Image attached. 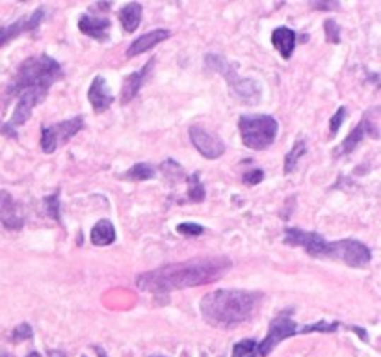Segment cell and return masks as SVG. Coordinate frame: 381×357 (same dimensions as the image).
<instances>
[{
	"label": "cell",
	"instance_id": "obj_1",
	"mask_svg": "<svg viewBox=\"0 0 381 357\" xmlns=\"http://www.w3.org/2000/svg\"><path fill=\"white\" fill-rule=\"evenodd\" d=\"M229 268H231V261L225 257L192 259V261L166 264L151 272L140 274L136 277V285L140 291L168 294V292L201 287V285L218 281L225 276Z\"/></svg>",
	"mask_w": 381,
	"mask_h": 357
},
{
	"label": "cell",
	"instance_id": "obj_2",
	"mask_svg": "<svg viewBox=\"0 0 381 357\" xmlns=\"http://www.w3.org/2000/svg\"><path fill=\"white\" fill-rule=\"evenodd\" d=\"M261 294L251 291H214L201 300V317L214 327H235L250 320Z\"/></svg>",
	"mask_w": 381,
	"mask_h": 357
},
{
	"label": "cell",
	"instance_id": "obj_3",
	"mask_svg": "<svg viewBox=\"0 0 381 357\" xmlns=\"http://www.w3.org/2000/svg\"><path fill=\"white\" fill-rule=\"evenodd\" d=\"M64 76L61 66L54 58L47 54L30 56L26 58L17 69L13 81L8 86V97H19L28 90L40 91V93H49V88L54 82H58Z\"/></svg>",
	"mask_w": 381,
	"mask_h": 357
},
{
	"label": "cell",
	"instance_id": "obj_4",
	"mask_svg": "<svg viewBox=\"0 0 381 357\" xmlns=\"http://www.w3.org/2000/svg\"><path fill=\"white\" fill-rule=\"evenodd\" d=\"M238 129H240L242 144L253 151L268 149L276 141L277 132H279L276 117L266 116V114L242 116L238 121Z\"/></svg>",
	"mask_w": 381,
	"mask_h": 357
},
{
	"label": "cell",
	"instance_id": "obj_5",
	"mask_svg": "<svg viewBox=\"0 0 381 357\" xmlns=\"http://www.w3.org/2000/svg\"><path fill=\"white\" fill-rule=\"evenodd\" d=\"M206 66L211 67L212 71H218L220 75H223V78L229 82L231 93H235L238 101L246 103V105H257L261 101L262 86L257 81H253V78H240L236 75L235 66L229 64L223 56L209 54L206 56Z\"/></svg>",
	"mask_w": 381,
	"mask_h": 357
},
{
	"label": "cell",
	"instance_id": "obj_6",
	"mask_svg": "<svg viewBox=\"0 0 381 357\" xmlns=\"http://www.w3.org/2000/svg\"><path fill=\"white\" fill-rule=\"evenodd\" d=\"M322 259H335V261H342L351 268H365L370 264L372 253L363 242L344 238V240L339 242H327L324 253H322Z\"/></svg>",
	"mask_w": 381,
	"mask_h": 357
},
{
	"label": "cell",
	"instance_id": "obj_7",
	"mask_svg": "<svg viewBox=\"0 0 381 357\" xmlns=\"http://www.w3.org/2000/svg\"><path fill=\"white\" fill-rule=\"evenodd\" d=\"M82 129H84V117L81 116L60 121L56 125L43 127L41 129V149L43 153H54L58 147L67 144Z\"/></svg>",
	"mask_w": 381,
	"mask_h": 357
},
{
	"label": "cell",
	"instance_id": "obj_8",
	"mask_svg": "<svg viewBox=\"0 0 381 357\" xmlns=\"http://www.w3.org/2000/svg\"><path fill=\"white\" fill-rule=\"evenodd\" d=\"M377 114H380V108H370L368 112H365V116H363L361 123L353 129V131L344 138L341 146L336 147L333 156L335 158H341L344 155H350L353 149H356L363 140H365L366 134H370V138H380V129H377Z\"/></svg>",
	"mask_w": 381,
	"mask_h": 357
},
{
	"label": "cell",
	"instance_id": "obj_9",
	"mask_svg": "<svg viewBox=\"0 0 381 357\" xmlns=\"http://www.w3.org/2000/svg\"><path fill=\"white\" fill-rule=\"evenodd\" d=\"M298 332H300V326L288 317V312H283V315H279V317L271 320L268 335L264 337V341L257 344V353L261 357L270 356L271 350H274L277 344H281L285 339H291L294 337V335H298Z\"/></svg>",
	"mask_w": 381,
	"mask_h": 357
},
{
	"label": "cell",
	"instance_id": "obj_10",
	"mask_svg": "<svg viewBox=\"0 0 381 357\" xmlns=\"http://www.w3.org/2000/svg\"><path fill=\"white\" fill-rule=\"evenodd\" d=\"M285 244L286 246H298L305 250L307 255L316 257V259H322V253H324V247H326V238L318 235V233L312 231H301L296 227H286L285 229Z\"/></svg>",
	"mask_w": 381,
	"mask_h": 357
},
{
	"label": "cell",
	"instance_id": "obj_11",
	"mask_svg": "<svg viewBox=\"0 0 381 357\" xmlns=\"http://www.w3.org/2000/svg\"><path fill=\"white\" fill-rule=\"evenodd\" d=\"M190 140L197 151L205 156V158H209V160H216V158H220V156L225 153V144H223V140L199 125L190 127Z\"/></svg>",
	"mask_w": 381,
	"mask_h": 357
},
{
	"label": "cell",
	"instance_id": "obj_12",
	"mask_svg": "<svg viewBox=\"0 0 381 357\" xmlns=\"http://www.w3.org/2000/svg\"><path fill=\"white\" fill-rule=\"evenodd\" d=\"M45 19V10L43 8H37V10L28 17H20L19 21L11 23L8 26H2L0 28V49L4 45H8L10 41H13L16 37H19L20 34H26V32H35L40 28V25Z\"/></svg>",
	"mask_w": 381,
	"mask_h": 357
},
{
	"label": "cell",
	"instance_id": "obj_13",
	"mask_svg": "<svg viewBox=\"0 0 381 357\" xmlns=\"http://www.w3.org/2000/svg\"><path fill=\"white\" fill-rule=\"evenodd\" d=\"M0 223L10 231H19L25 226V216L19 205L6 190H0Z\"/></svg>",
	"mask_w": 381,
	"mask_h": 357
},
{
	"label": "cell",
	"instance_id": "obj_14",
	"mask_svg": "<svg viewBox=\"0 0 381 357\" xmlns=\"http://www.w3.org/2000/svg\"><path fill=\"white\" fill-rule=\"evenodd\" d=\"M88 101H90L91 108L95 114H102L110 108L114 103V95L110 93V88L106 84L105 76H95L88 91Z\"/></svg>",
	"mask_w": 381,
	"mask_h": 357
},
{
	"label": "cell",
	"instance_id": "obj_15",
	"mask_svg": "<svg viewBox=\"0 0 381 357\" xmlns=\"http://www.w3.org/2000/svg\"><path fill=\"white\" fill-rule=\"evenodd\" d=\"M155 60L156 58H151L140 71H136V73L127 76L125 82H123V88H121V103H123V105H129V103L138 95V91L141 90V84L146 82V78L149 76L153 67H155Z\"/></svg>",
	"mask_w": 381,
	"mask_h": 357
},
{
	"label": "cell",
	"instance_id": "obj_16",
	"mask_svg": "<svg viewBox=\"0 0 381 357\" xmlns=\"http://www.w3.org/2000/svg\"><path fill=\"white\" fill-rule=\"evenodd\" d=\"M170 35L171 32L166 30V28H156V30H151L147 32V34L140 35V37L132 41L129 49H127V58H134V56L141 54V52L151 51L155 45H158L162 41H166Z\"/></svg>",
	"mask_w": 381,
	"mask_h": 357
},
{
	"label": "cell",
	"instance_id": "obj_17",
	"mask_svg": "<svg viewBox=\"0 0 381 357\" xmlns=\"http://www.w3.org/2000/svg\"><path fill=\"white\" fill-rule=\"evenodd\" d=\"M78 30L82 34L93 37V40L106 41L108 40V30H110V21L106 19V17H95L86 13L78 21Z\"/></svg>",
	"mask_w": 381,
	"mask_h": 357
},
{
	"label": "cell",
	"instance_id": "obj_18",
	"mask_svg": "<svg viewBox=\"0 0 381 357\" xmlns=\"http://www.w3.org/2000/svg\"><path fill=\"white\" fill-rule=\"evenodd\" d=\"M271 45L283 56V60H291L292 52L296 49V32L286 26H279L271 32Z\"/></svg>",
	"mask_w": 381,
	"mask_h": 357
},
{
	"label": "cell",
	"instance_id": "obj_19",
	"mask_svg": "<svg viewBox=\"0 0 381 357\" xmlns=\"http://www.w3.org/2000/svg\"><path fill=\"white\" fill-rule=\"evenodd\" d=\"M141 4L138 2H131V4H125L119 10V23L123 26V30L125 32H134L138 26H140L141 21Z\"/></svg>",
	"mask_w": 381,
	"mask_h": 357
},
{
	"label": "cell",
	"instance_id": "obj_20",
	"mask_svg": "<svg viewBox=\"0 0 381 357\" xmlns=\"http://www.w3.org/2000/svg\"><path fill=\"white\" fill-rule=\"evenodd\" d=\"M116 240V229L110 220L97 221L93 229H91V242L95 246H110L112 242Z\"/></svg>",
	"mask_w": 381,
	"mask_h": 357
},
{
	"label": "cell",
	"instance_id": "obj_21",
	"mask_svg": "<svg viewBox=\"0 0 381 357\" xmlns=\"http://www.w3.org/2000/svg\"><path fill=\"white\" fill-rule=\"evenodd\" d=\"M121 177L127 179V181H149V179L155 177V168L147 164V162H138Z\"/></svg>",
	"mask_w": 381,
	"mask_h": 357
},
{
	"label": "cell",
	"instance_id": "obj_22",
	"mask_svg": "<svg viewBox=\"0 0 381 357\" xmlns=\"http://www.w3.org/2000/svg\"><path fill=\"white\" fill-rule=\"evenodd\" d=\"M305 153H307L305 141H303V140L296 141V146L292 147V151L285 156V168H283V171H285V175H291L292 171L296 170L298 160H300L301 156L305 155Z\"/></svg>",
	"mask_w": 381,
	"mask_h": 357
},
{
	"label": "cell",
	"instance_id": "obj_23",
	"mask_svg": "<svg viewBox=\"0 0 381 357\" xmlns=\"http://www.w3.org/2000/svg\"><path fill=\"white\" fill-rule=\"evenodd\" d=\"M186 181H188V201H203V199H205V187H203V182L199 181V173H192Z\"/></svg>",
	"mask_w": 381,
	"mask_h": 357
},
{
	"label": "cell",
	"instance_id": "obj_24",
	"mask_svg": "<svg viewBox=\"0 0 381 357\" xmlns=\"http://www.w3.org/2000/svg\"><path fill=\"white\" fill-rule=\"evenodd\" d=\"M257 356V341L255 339H244L236 342L233 346V357H255Z\"/></svg>",
	"mask_w": 381,
	"mask_h": 357
},
{
	"label": "cell",
	"instance_id": "obj_25",
	"mask_svg": "<svg viewBox=\"0 0 381 357\" xmlns=\"http://www.w3.org/2000/svg\"><path fill=\"white\" fill-rule=\"evenodd\" d=\"M339 327H341L339 322H316L311 324V326L301 327L298 333H333L336 332Z\"/></svg>",
	"mask_w": 381,
	"mask_h": 357
},
{
	"label": "cell",
	"instance_id": "obj_26",
	"mask_svg": "<svg viewBox=\"0 0 381 357\" xmlns=\"http://www.w3.org/2000/svg\"><path fill=\"white\" fill-rule=\"evenodd\" d=\"M45 209L49 212L50 218H54L56 221H61L60 218V196H58V192H54L52 196L45 197Z\"/></svg>",
	"mask_w": 381,
	"mask_h": 357
},
{
	"label": "cell",
	"instance_id": "obj_27",
	"mask_svg": "<svg viewBox=\"0 0 381 357\" xmlns=\"http://www.w3.org/2000/svg\"><path fill=\"white\" fill-rule=\"evenodd\" d=\"M324 28H326V37L329 43H341V28H339L335 21L327 19L324 23Z\"/></svg>",
	"mask_w": 381,
	"mask_h": 357
},
{
	"label": "cell",
	"instance_id": "obj_28",
	"mask_svg": "<svg viewBox=\"0 0 381 357\" xmlns=\"http://www.w3.org/2000/svg\"><path fill=\"white\" fill-rule=\"evenodd\" d=\"M203 227L197 226V223H181V226L177 227V233L179 235H184V237H199V235H203Z\"/></svg>",
	"mask_w": 381,
	"mask_h": 357
},
{
	"label": "cell",
	"instance_id": "obj_29",
	"mask_svg": "<svg viewBox=\"0 0 381 357\" xmlns=\"http://www.w3.org/2000/svg\"><path fill=\"white\" fill-rule=\"evenodd\" d=\"M344 117H346V108H344V106H341V108L336 110L335 116L332 117V121H329V132H332V136H335L336 132H339V129H341Z\"/></svg>",
	"mask_w": 381,
	"mask_h": 357
},
{
	"label": "cell",
	"instance_id": "obj_30",
	"mask_svg": "<svg viewBox=\"0 0 381 357\" xmlns=\"http://www.w3.org/2000/svg\"><path fill=\"white\" fill-rule=\"evenodd\" d=\"M11 339H13L16 342L25 341V339H32V327L28 326V324H20V326H17L16 329H13Z\"/></svg>",
	"mask_w": 381,
	"mask_h": 357
},
{
	"label": "cell",
	"instance_id": "obj_31",
	"mask_svg": "<svg viewBox=\"0 0 381 357\" xmlns=\"http://www.w3.org/2000/svg\"><path fill=\"white\" fill-rule=\"evenodd\" d=\"M262 179H264V171L262 170H253L244 175V182H246V185H250V187H253V185H259Z\"/></svg>",
	"mask_w": 381,
	"mask_h": 357
},
{
	"label": "cell",
	"instance_id": "obj_32",
	"mask_svg": "<svg viewBox=\"0 0 381 357\" xmlns=\"http://www.w3.org/2000/svg\"><path fill=\"white\" fill-rule=\"evenodd\" d=\"M312 8L316 10H339V4L332 2V4H326V2H312Z\"/></svg>",
	"mask_w": 381,
	"mask_h": 357
},
{
	"label": "cell",
	"instance_id": "obj_33",
	"mask_svg": "<svg viewBox=\"0 0 381 357\" xmlns=\"http://www.w3.org/2000/svg\"><path fill=\"white\" fill-rule=\"evenodd\" d=\"M28 357H40V353H30V356Z\"/></svg>",
	"mask_w": 381,
	"mask_h": 357
},
{
	"label": "cell",
	"instance_id": "obj_34",
	"mask_svg": "<svg viewBox=\"0 0 381 357\" xmlns=\"http://www.w3.org/2000/svg\"><path fill=\"white\" fill-rule=\"evenodd\" d=\"M151 357H164V356H151Z\"/></svg>",
	"mask_w": 381,
	"mask_h": 357
},
{
	"label": "cell",
	"instance_id": "obj_35",
	"mask_svg": "<svg viewBox=\"0 0 381 357\" xmlns=\"http://www.w3.org/2000/svg\"><path fill=\"white\" fill-rule=\"evenodd\" d=\"M0 357H8V356H6V353H2V356H0Z\"/></svg>",
	"mask_w": 381,
	"mask_h": 357
}]
</instances>
